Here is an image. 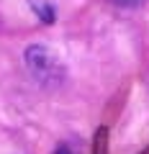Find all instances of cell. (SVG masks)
I'll list each match as a JSON object with an SVG mask.
<instances>
[{"mask_svg": "<svg viewBox=\"0 0 149 154\" xmlns=\"http://www.w3.org/2000/svg\"><path fill=\"white\" fill-rule=\"evenodd\" d=\"M26 64L33 72V77H39L41 82H54V80L62 77V69L57 64V59L46 49H41V46H31L26 51Z\"/></svg>", "mask_w": 149, "mask_h": 154, "instance_id": "cell-1", "label": "cell"}, {"mask_svg": "<svg viewBox=\"0 0 149 154\" xmlns=\"http://www.w3.org/2000/svg\"><path fill=\"white\" fill-rule=\"evenodd\" d=\"M118 5H139V3H141V0H116Z\"/></svg>", "mask_w": 149, "mask_h": 154, "instance_id": "cell-2", "label": "cell"}, {"mask_svg": "<svg viewBox=\"0 0 149 154\" xmlns=\"http://www.w3.org/2000/svg\"><path fill=\"white\" fill-rule=\"evenodd\" d=\"M57 154H72V152H70L67 146H59V149H57Z\"/></svg>", "mask_w": 149, "mask_h": 154, "instance_id": "cell-3", "label": "cell"}]
</instances>
